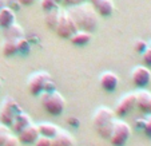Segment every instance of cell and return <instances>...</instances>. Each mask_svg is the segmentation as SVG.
Masks as SVG:
<instances>
[{"label":"cell","mask_w":151,"mask_h":146,"mask_svg":"<svg viewBox=\"0 0 151 146\" xmlns=\"http://www.w3.org/2000/svg\"><path fill=\"white\" fill-rule=\"evenodd\" d=\"M68 14L71 15V17L76 23L78 30L88 32H94L96 30L99 20H98V14L91 7V4L87 6L83 3L79 6H72L68 9Z\"/></svg>","instance_id":"6da1fadb"},{"label":"cell","mask_w":151,"mask_h":146,"mask_svg":"<svg viewBox=\"0 0 151 146\" xmlns=\"http://www.w3.org/2000/svg\"><path fill=\"white\" fill-rule=\"evenodd\" d=\"M115 121L114 110L106 106H100L95 110L92 115V125L96 129L98 134L104 139H109L112 132V125Z\"/></svg>","instance_id":"7a4b0ae2"},{"label":"cell","mask_w":151,"mask_h":146,"mask_svg":"<svg viewBox=\"0 0 151 146\" xmlns=\"http://www.w3.org/2000/svg\"><path fill=\"white\" fill-rule=\"evenodd\" d=\"M27 90L31 95L39 97L42 93H52L56 90V85L54 83L51 75L46 71H37L28 77Z\"/></svg>","instance_id":"3957f363"},{"label":"cell","mask_w":151,"mask_h":146,"mask_svg":"<svg viewBox=\"0 0 151 146\" xmlns=\"http://www.w3.org/2000/svg\"><path fill=\"white\" fill-rule=\"evenodd\" d=\"M42 106L44 107L48 114L51 115H60L66 109V99L60 93L56 90L52 93H42L39 95Z\"/></svg>","instance_id":"277c9868"},{"label":"cell","mask_w":151,"mask_h":146,"mask_svg":"<svg viewBox=\"0 0 151 146\" xmlns=\"http://www.w3.org/2000/svg\"><path fill=\"white\" fill-rule=\"evenodd\" d=\"M22 111H23L22 107L19 106V103L14 98L6 97L1 102V106H0V122L6 126L11 127L16 115L20 114Z\"/></svg>","instance_id":"5b68a950"},{"label":"cell","mask_w":151,"mask_h":146,"mask_svg":"<svg viewBox=\"0 0 151 146\" xmlns=\"http://www.w3.org/2000/svg\"><path fill=\"white\" fill-rule=\"evenodd\" d=\"M131 137V127L122 119H115L112 125V132L110 135V143L112 146H124Z\"/></svg>","instance_id":"8992f818"},{"label":"cell","mask_w":151,"mask_h":146,"mask_svg":"<svg viewBox=\"0 0 151 146\" xmlns=\"http://www.w3.org/2000/svg\"><path fill=\"white\" fill-rule=\"evenodd\" d=\"M76 31H78L76 23L74 22L71 15L68 14V11L60 12L56 28H55V32L58 34V36L62 38V39H70Z\"/></svg>","instance_id":"52a82bcc"},{"label":"cell","mask_w":151,"mask_h":146,"mask_svg":"<svg viewBox=\"0 0 151 146\" xmlns=\"http://www.w3.org/2000/svg\"><path fill=\"white\" fill-rule=\"evenodd\" d=\"M137 107V97L135 93H128V94L123 95L119 100H118L116 106L114 109V114L118 118H123L128 115L132 110Z\"/></svg>","instance_id":"ba28073f"},{"label":"cell","mask_w":151,"mask_h":146,"mask_svg":"<svg viewBox=\"0 0 151 146\" xmlns=\"http://www.w3.org/2000/svg\"><path fill=\"white\" fill-rule=\"evenodd\" d=\"M131 80L132 85L138 89H145L151 82V71L147 66H135L131 71Z\"/></svg>","instance_id":"9c48e42d"},{"label":"cell","mask_w":151,"mask_h":146,"mask_svg":"<svg viewBox=\"0 0 151 146\" xmlns=\"http://www.w3.org/2000/svg\"><path fill=\"white\" fill-rule=\"evenodd\" d=\"M90 4L95 12L103 17L111 16L115 11V4L112 0H90Z\"/></svg>","instance_id":"30bf717a"},{"label":"cell","mask_w":151,"mask_h":146,"mask_svg":"<svg viewBox=\"0 0 151 146\" xmlns=\"http://www.w3.org/2000/svg\"><path fill=\"white\" fill-rule=\"evenodd\" d=\"M99 85L104 91L112 93L116 90L118 85H119V78L112 71H104L99 77Z\"/></svg>","instance_id":"8fae6325"},{"label":"cell","mask_w":151,"mask_h":146,"mask_svg":"<svg viewBox=\"0 0 151 146\" xmlns=\"http://www.w3.org/2000/svg\"><path fill=\"white\" fill-rule=\"evenodd\" d=\"M39 135H40V133L37 130V125L31 123L29 126H27L26 129H23L20 133H17V139H19L20 143L31 145V143H35V141L37 139Z\"/></svg>","instance_id":"7c38bea8"},{"label":"cell","mask_w":151,"mask_h":146,"mask_svg":"<svg viewBox=\"0 0 151 146\" xmlns=\"http://www.w3.org/2000/svg\"><path fill=\"white\" fill-rule=\"evenodd\" d=\"M135 97H137V107L142 113L148 114L151 106V93L147 91V90L140 89L139 91L135 93Z\"/></svg>","instance_id":"4fadbf2b"},{"label":"cell","mask_w":151,"mask_h":146,"mask_svg":"<svg viewBox=\"0 0 151 146\" xmlns=\"http://www.w3.org/2000/svg\"><path fill=\"white\" fill-rule=\"evenodd\" d=\"M75 139L67 130H59L56 135L52 138V145L51 146H74Z\"/></svg>","instance_id":"5bb4252c"},{"label":"cell","mask_w":151,"mask_h":146,"mask_svg":"<svg viewBox=\"0 0 151 146\" xmlns=\"http://www.w3.org/2000/svg\"><path fill=\"white\" fill-rule=\"evenodd\" d=\"M16 20L15 12L9 7H0V27L1 28H7V27L12 26Z\"/></svg>","instance_id":"9a60e30c"},{"label":"cell","mask_w":151,"mask_h":146,"mask_svg":"<svg viewBox=\"0 0 151 146\" xmlns=\"http://www.w3.org/2000/svg\"><path fill=\"white\" fill-rule=\"evenodd\" d=\"M92 39V32H88V31H82V30H78L71 38V43L76 47H83L86 44H88Z\"/></svg>","instance_id":"2e32d148"},{"label":"cell","mask_w":151,"mask_h":146,"mask_svg":"<svg viewBox=\"0 0 151 146\" xmlns=\"http://www.w3.org/2000/svg\"><path fill=\"white\" fill-rule=\"evenodd\" d=\"M20 38H24V31L16 22H15L12 26L4 28V40H12V42H16V40H19Z\"/></svg>","instance_id":"e0dca14e"},{"label":"cell","mask_w":151,"mask_h":146,"mask_svg":"<svg viewBox=\"0 0 151 146\" xmlns=\"http://www.w3.org/2000/svg\"><path fill=\"white\" fill-rule=\"evenodd\" d=\"M32 123L31 121V117H29L28 114H26V113H20V114L16 115V118L14 119V123H12V130H14L15 133H20L23 129H26L27 126H29Z\"/></svg>","instance_id":"ac0fdd59"},{"label":"cell","mask_w":151,"mask_h":146,"mask_svg":"<svg viewBox=\"0 0 151 146\" xmlns=\"http://www.w3.org/2000/svg\"><path fill=\"white\" fill-rule=\"evenodd\" d=\"M37 130H39L40 135H44V137H48V138H54L55 135L59 133V127L56 125L51 122H40L37 125Z\"/></svg>","instance_id":"d6986e66"},{"label":"cell","mask_w":151,"mask_h":146,"mask_svg":"<svg viewBox=\"0 0 151 146\" xmlns=\"http://www.w3.org/2000/svg\"><path fill=\"white\" fill-rule=\"evenodd\" d=\"M59 15H60V11L58 8H54V9H51V11H47L46 24L48 26L50 30H52V31H55V28H56L58 20H59Z\"/></svg>","instance_id":"ffe728a7"},{"label":"cell","mask_w":151,"mask_h":146,"mask_svg":"<svg viewBox=\"0 0 151 146\" xmlns=\"http://www.w3.org/2000/svg\"><path fill=\"white\" fill-rule=\"evenodd\" d=\"M1 51H3L4 56H12L17 52V47H16V42L12 40H4L3 46H1Z\"/></svg>","instance_id":"44dd1931"},{"label":"cell","mask_w":151,"mask_h":146,"mask_svg":"<svg viewBox=\"0 0 151 146\" xmlns=\"http://www.w3.org/2000/svg\"><path fill=\"white\" fill-rule=\"evenodd\" d=\"M58 4L55 3L54 0H40V8L43 9V11H51V9L54 8H58Z\"/></svg>","instance_id":"7402d4cb"},{"label":"cell","mask_w":151,"mask_h":146,"mask_svg":"<svg viewBox=\"0 0 151 146\" xmlns=\"http://www.w3.org/2000/svg\"><path fill=\"white\" fill-rule=\"evenodd\" d=\"M11 134V132H9V127L6 126V125H3V123H0V146L4 143V141L8 138V135Z\"/></svg>","instance_id":"603a6c76"},{"label":"cell","mask_w":151,"mask_h":146,"mask_svg":"<svg viewBox=\"0 0 151 146\" xmlns=\"http://www.w3.org/2000/svg\"><path fill=\"white\" fill-rule=\"evenodd\" d=\"M147 47H148V43H146L145 40H142V39H138L134 43V50L138 54H143L147 50Z\"/></svg>","instance_id":"cb8c5ba5"},{"label":"cell","mask_w":151,"mask_h":146,"mask_svg":"<svg viewBox=\"0 0 151 146\" xmlns=\"http://www.w3.org/2000/svg\"><path fill=\"white\" fill-rule=\"evenodd\" d=\"M52 145V138L44 137V135H39L37 139L35 141V146H51Z\"/></svg>","instance_id":"d4e9b609"},{"label":"cell","mask_w":151,"mask_h":146,"mask_svg":"<svg viewBox=\"0 0 151 146\" xmlns=\"http://www.w3.org/2000/svg\"><path fill=\"white\" fill-rule=\"evenodd\" d=\"M16 47H17V52H23L26 50H28L29 44L26 38H20L19 40H16Z\"/></svg>","instance_id":"484cf974"},{"label":"cell","mask_w":151,"mask_h":146,"mask_svg":"<svg viewBox=\"0 0 151 146\" xmlns=\"http://www.w3.org/2000/svg\"><path fill=\"white\" fill-rule=\"evenodd\" d=\"M19 139H17V137H15V135L9 134L8 138H7L6 141H4V143L1 146H19Z\"/></svg>","instance_id":"4316f807"},{"label":"cell","mask_w":151,"mask_h":146,"mask_svg":"<svg viewBox=\"0 0 151 146\" xmlns=\"http://www.w3.org/2000/svg\"><path fill=\"white\" fill-rule=\"evenodd\" d=\"M142 130L148 138H151V114L145 119V126H143Z\"/></svg>","instance_id":"83f0119b"},{"label":"cell","mask_w":151,"mask_h":146,"mask_svg":"<svg viewBox=\"0 0 151 146\" xmlns=\"http://www.w3.org/2000/svg\"><path fill=\"white\" fill-rule=\"evenodd\" d=\"M142 56H143V63H145V66L151 67V48L147 47V50L142 54Z\"/></svg>","instance_id":"f1b7e54d"},{"label":"cell","mask_w":151,"mask_h":146,"mask_svg":"<svg viewBox=\"0 0 151 146\" xmlns=\"http://www.w3.org/2000/svg\"><path fill=\"white\" fill-rule=\"evenodd\" d=\"M87 0H63V3L64 4H68V6H79V4H83L86 3Z\"/></svg>","instance_id":"f546056e"},{"label":"cell","mask_w":151,"mask_h":146,"mask_svg":"<svg viewBox=\"0 0 151 146\" xmlns=\"http://www.w3.org/2000/svg\"><path fill=\"white\" fill-rule=\"evenodd\" d=\"M138 125V127H140V129H143V126H145V119H137L135 121Z\"/></svg>","instance_id":"4dcf8cb0"},{"label":"cell","mask_w":151,"mask_h":146,"mask_svg":"<svg viewBox=\"0 0 151 146\" xmlns=\"http://www.w3.org/2000/svg\"><path fill=\"white\" fill-rule=\"evenodd\" d=\"M19 1H20L22 4H24V6H29V4H31L34 0H19Z\"/></svg>","instance_id":"1f68e13d"},{"label":"cell","mask_w":151,"mask_h":146,"mask_svg":"<svg viewBox=\"0 0 151 146\" xmlns=\"http://www.w3.org/2000/svg\"><path fill=\"white\" fill-rule=\"evenodd\" d=\"M54 1L58 4V6H60V4H63V0H54Z\"/></svg>","instance_id":"d6a6232c"},{"label":"cell","mask_w":151,"mask_h":146,"mask_svg":"<svg viewBox=\"0 0 151 146\" xmlns=\"http://www.w3.org/2000/svg\"><path fill=\"white\" fill-rule=\"evenodd\" d=\"M148 48H151V42H150V43H148Z\"/></svg>","instance_id":"836d02e7"},{"label":"cell","mask_w":151,"mask_h":146,"mask_svg":"<svg viewBox=\"0 0 151 146\" xmlns=\"http://www.w3.org/2000/svg\"><path fill=\"white\" fill-rule=\"evenodd\" d=\"M148 114H151V106H150V111H148Z\"/></svg>","instance_id":"e575fe53"},{"label":"cell","mask_w":151,"mask_h":146,"mask_svg":"<svg viewBox=\"0 0 151 146\" xmlns=\"http://www.w3.org/2000/svg\"><path fill=\"white\" fill-rule=\"evenodd\" d=\"M0 87H1V79H0Z\"/></svg>","instance_id":"d590c367"}]
</instances>
